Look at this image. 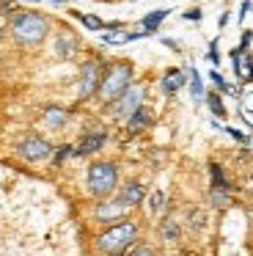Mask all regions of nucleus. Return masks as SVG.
I'll return each instance as SVG.
<instances>
[{
	"instance_id": "1",
	"label": "nucleus",
	"mask_w": 253,
	"mask_h": 256,
	"mask_svg": "<svg viewBox=\"0 0 253 256\" xmlns=\"http://www.w3.org/2000/svg\"><path fill=\"white\" fill-rule=\"evenodd\" d=\"M138 237H140V223L126 215L116 223H108L94 237V250L102 256H126L130 248L138 242Z\"/></svg>"
},
{
	"instance_id": "2",
	"label": "nucleus",
	"mask_w": 253,
	"mask_h": 256,
	"mask_svg": "<svg viewBox=\"0 0 253 256\" xmlns=\"http://www.w3.org/2000/svg\"><path fill=\"white\" fill-rule=\"evenodd\" d=\"M8 30H11V39L20 47L33 50V47L44 44V39L52 30V22H50L47 14L33 12V8H22V12H14L8 17Z\"/></svg>"
},
{
	"instance_id": "3",
	"label": "nucleus",
	"mask_w": 253,
	"mask_h": 256,
	"mask_svg": "<svg viewBox=\"0 0 253 256\" xmlns=\"http://www.w3.org/2000/svg\"><path fill=\"white\" fill-rule=\"evenodd\" d=\"M121 174H118V162L113 160H94L88 162L86 171V193L91 198H108L118 190Z\"/></svg>"
},
{
	"instance_id": "4",
	"label": "nucleus",
	"mask_w": 253,
	"mask_h": 256,
	"mask_svg": "<svg viewBox=\"0 0 253 256\" xmlns=\"http://www.w3.org/2000/svg\"><path fill=\"white\" fill-rule=\"evenodd\" d=\"M135 83V66L130 61H113L104 66V74H102V83H99V91H96V102L99 105H110L116 96L121 94L124 88Z\"/></svg>"
},
{
	"instance_id": "5",
	"label": "nucleus",
	"mask_w": 253,
	"mask_h": 256,
	"mask_svg": "<svg viewBox=\"0 0 253 256\" xmlns=\"http://www.w3.org/2000/svg\"><path fill=\"white\" fill-rule=\"evenodd\" d=\"M140 105H146V86L132 83L130 88H124L110 105H104V108H108V116L113 118V122H126Z\"/></svg>"
},
{
	"instance_id": "6",
	"label": "nucleus",
	"mask_w": 253,
	"mask_h": 256,
	"mask_svg": "<svg viewBox=\"0 0 253 256\" xmlns=\"http://www.w3.org/2000/svg\"><path fill=\"white\" fill-rule=\"evenodd\" d=\"M108 64L102 61H86L80 66V78H77V100L88 102V100H96V91L99 83H102V74Z\"/></svg>"
},
{
	"instance_id": "7",
	"label": "nucleus",
	"mask_w": 253,
	"mask_h": 256,
	"mask_svg": "<svg viewBox=\"0 0 253 256\" xmlns=\"http://www.w3.org/2000/svg\"><path fill=\"white\" fill-rule=\"evenodd\" d=\"M52 149L55 146L50 144L44 135H25V138L16 144V154H20V160L30 162V166L50 160V157H52Z\"/></svg>"
},
{
	"instance_id": "8",
	"label": "nucleus",
	"mask_w": 253,
	"mask_h": 256,
	"mask_svg": "<svg viewBox=\"0 0 253 256\" xmlns=\"http://www.w3.org/2000/svg\"><path fill=\"white\" fill-rule=\"evenodd\" d=\"M130 215V206L121 204L116 196H108V198H96V204H94L91 210V218L96 223H102V226H108V223H116L121 220V218Z\"/></svg>"
},
{
	"instance_id": "9",
	"label": "nucleus",
	"mask_w": 253,
	"mask_h": 256,
	"mask_svg": "<svg viewBox=\"0 0 253 256\" xmlns=\"http://www.w3.org/2000/svg\"><path fill=\"white\" fill-rule=\"evenodd\" d=\"M77 52H80V39L72 30H58L52 36V56L58 61H72L77 58Z\"/></svg>"
},
{
	"instance_id": "10",
	"label": "nucleus",
	"mask_w": 253,
	"mask_h": 256,
	"mask_svg": "<svg viewBox=\"0 0 253 256\" xmlns=\"http://www.w3.org/2000/svg\"><path fill=\"white\" fill-rule=\"evenodd\" d=\"M146 196H148V190H146V184H143L140 179H130V182L118 184V190H116V198H118L121 204H126L130 210H135V206H143Z\"/></svg>"
},
{
	"instance_id": "11",
	"label": "nucleus",
	"mask_w": 253,
	"mask_h": 256,
	"mask_svg": "<svg viewBox=\"0 0 253 256\" xmlns=\"http://www.w3.org/2000/svg\"><path fill=\"white\" fill-rule=\"evenodd\" d=\"M104 144H108V132H104V130L86 132L74 144V157H77V160H80V157H91V154H96V152H102Z\"/></svg>"
},
{
	"instance_id": "12",
	"label": "nucleus",
	"mask_w": 253,
	"mask_h": 256,
	"mask_svg": "<svg viewBox=\"0 0 253 256\" xmlns=\"http://www.w3.org/2000/svg\"><path fill=\"white\" fill-rule=\"evenodd\" d=\"M187 86V69H165L162 78H160V91L165 96H176L182 88Z\"/></svg>"
},
{
	"instance_id": "13",
	"label": "nucleus",
	"mask_w": 253,
	"mask_h": 256,
	"mask_svg": "<svg viewBox=\"0 0 253 256\" xmlns=\"http://www.w3.org/2000/svg\"><path fill=\"white\" fill-rule=\"evenodd\" d=\"M152 124H154V110H152V108H146V105H140L124 122V130H126V135H140V132H146Z\"/></svg>"
},
{
	"instance_id": "14",
	"label": "nucleus",
	"mask_w": 253,
	"mask_h": 256,
	"mask_svg": "<svg viewBox=\"0 0 253 256\" xmlns=\"http://www.w3.org/2000/svg\"><path fill=\"white\" fill-rule=\"evenodd\" d=\"M69 122H72V113L66 110V108H60V105H50V108H44V110H42V124L47 130H52V132L64 130Z\"/></svg>"
},
{
	"instance_id": "15",
	"label": "nucleus",
	"mask_w": 253,
	"mask_h": 256,
	"mask_svg": "<svg viewBox=\"0 0 253 256\" xmlns=\"http://www.w3.org/2000/svg\"><path fill=\"white\" fill-rule=\"evenodd\" d=\"M157 232H160V237H162L165 242H179V237H182V223L176 220V218L165 215L162 220H160Z\"/></svg>"
},
{
	"instance_id": "16",
	"label": "nucleus",
	"mask_w": 253,
	"mask_h": 256,
	"mask_svg": "<svg viewBox=\"0 0 253 256\" xmlns=\"http://www.w3.org/2000/svg\"><path fill=\"white\" fill-rule=\"evenodd\" d=\"M187 88H190V96L192 102H201L206 96V88H204V80H201V72L196 66H187Z\"/></svg>"
},
{
	"instance_id": "17",
	"label": "nucleus",
	"mask_w": 253,
	"mask_h": 256,
	"mask_svg": "<svg viewBox=\"0 0 253 256\" xmlns=\"http://www.w3.org/2000/svg\"><path fill=\"white\" fill-rule=\"evenodd\" d=\"M168 14H170V8H157V12H148L146 17L140 20V28L146 30L148 36H152V34H157V28L165 22V20H168Z\"/></svg>"
},
{
	"instance_id": "18",
	"label": "nucleus",
	"mask_w": 253,
	"mask_h": 256,
	"mask_svg": "<svg viewBox=\"0 0 253 256\" xmlns=\"http://www.w3.org/2000/svg\"><path fill=\"white\" fill-rule=\"evenodd\" d=\"M206 74H209V80L214 83V88H218L220 94H228V96H236V100H240V88H236V86H231L228 80H226L223 74H220V69H218V66H212Z\"/></svg>"
},
{
	"instance_id": "19",
	"label": "nucleus",
	"mask_w": 253,
	"mask_h": 256,
	"mask_svg": "<svg viewBox=\"0 0 253 256\" xmlns=\"http://www.w3.org/2000/svg\"><path fill=\"white\" fill-rule=\"evenodd\" d=\"M146 212H148V218H160L165 212V193L162 190H152V193L146 196Z\"/></svg>"
},
{
	"instance_id": "20",
	"label": "nucleus",
	"mask_w": 253,
	"mask_h": 256,
	"mask_svg": "<svg viewBox=\"0 0 253 256\" xmlns=\"http://www.w3.org/2000/svg\"><path fill=\"white\" fill-rule=\"evenodd\" d=\"M206 108H209V113H212L214 118H228V110H226V105H223V96H220V91H206Z\"/></svg>"
},
{
	"instance_id": "21",
	"label": "nucleus",
	"mask_w": 253,
	"mask_h": 256,
	"mask_svg": "<svg viewBox=\"0 0 253 256\" xmlns=\"http://www.w3.org/2000/svg\"><path fill=\"white\" fill-rule=\"evenodd\" d=\"M72 17H74V20H80V25H82V28L96 30V34H102V30H104V25H108L102 17H96V14H80V12H72Z\"/></svg>"
},
{
	"instance_id": "22",
	"label": "nucleus",
	"mask_w": 253,
	"mask_h": 256,
	"mask_svg": "<svg viewBox=\"0 0 253 256\" xmlns=\"http://www.w3.org/2000/svg\"><path fill=\"white\" fill-rule=\"evenodd\" d=\"M72 157H74V146H72V144H64V146H58V149H52V157H50V160H52L55 168H60V166H66Z\"/></svg>"
},
{
	"instance_id": "23",
	"label": "nucleus",
	"mask_w": 253,
	"mask_h": 256,
	"mask_svg": "<svg viewBox=\"0 0 253 256\" xmlns=\"http://www.w3.org/2000/svg\"><path fill=\"white\" fill-rule=\"evenodd\" d=\"M209 176H212V184H209V188H223V190H231L228 176L223 174V168H220L218 162H209Z\"/></svg>"
},
{
	"instance_id": "24",
	"label": "nucleus",
	"mask_w": 253,
	"mask_h": 256,
	"mask_svg": "<svg viewBox=\"0 0 253 256\" xmlns=\"http://www.w3.org/2000/svg\"><path fill=\"white\" fill-rule=\"evenodd\" d=\"M231 190H223V188H209V201H212L214 210H226L231 204Z\"/></svg>"
},
{
	"instance_id": "25",
	"label": "nucleus",
	"mask_w": 253,
	"mask_h": 256,
	"mask_svg": "<svg viewBox=\"0 0 253 256\" xmlns=\"http://www.w3.org/2000/svg\"><path fill=\"white\" fill-rule=\"evenodd\" d=\"M223 132L228 135V138H234L236 144H242V146H250V135H245L242 130H236V127H223Z\"/></svg>"
},
{
	"instance_id": "26",
	"label": "nucleus",
	"mask_w": 253,
	"mask_h": 256,
	"mask_svg": "<svg viewBox=\"0 0 253 256\" xmlns=\"http://www.w3.org/2000/svg\"><path fill=\"white\" fill-rule=\"evenodd\" d=\"M126 256H157V254H154L152 245H146V242H135V245L130 248V254H126Z\"/></svg>"
},
{
	"instance_id": "27",
	"label": "nucleus",
	"mask_w": 253,
	"mask_h": 256,
	"mask_svg": "<svg viewBox=\"0 0 253 256\" xmlns=\"http://www.w3.org/2000/svg\"><path fill=\"white\" fill-rule=\"evenodd\" d=\"M206 61L212 64V66H218V64H220V52H218V39H212V42H209V47H206Z\"/></svg>"
},
{
	"instance_id": "28",
	"label": "nucleus",
	"mask_w": 253,
	"mask_h": 256,
	"mask_svg": "<svg viewBox=\"0 0 253 256\" xmlns=\"http://www.w3.org/2000/svg\"><path fill=\"white\" fill-rule=\"evenodd\" d=\"M250 12H253V0H242V3H240V12H236V20H240V25L245 22V17H248Z\"/></svg>"
},
{
	"instance_id": "29",
	"label": "nucleus",
	"mask_w": 253,
	"mask_h": 256,
	"mask_svg": "<svg viewBox=\"0 0 253 256\" xmlns=\"http://www.w3.org/2000/svg\"><path fill=\"white\" fill-rule=\"evenodd\" d=\"M204 223H206L204 212H196V210H192V212H190V228H196V232H198V228H204Z\"/></svg>"
},
{
	"instance_id": "30",
	"label": "nucleus",
	"mask_w": 253,
	"mask_h": 256,
	"mask_svg": "<svg viewBox=\"0 0 253 256\" xmlns=\"http://www.w3.org/2000/svg\"><path fill=\"white\" fill-rule=\"evenodd\" d=\"M250 44H253V30H242V42H240V47H245V50H248Z\"/></svg>"
},
{
	"instance_id": "31",
	"label": "nucleus",
	"mask_w": 253,
	"mask_h": 256,
	"mask_svg": "<svg viewBox=\"0 0 253 256\" xmlns=\"http://www.w3.org/2000/svg\"><path fill=\"white\" fill-rule=\"evenodd\" d=\"M184 20H192V22H198V20H201V8H190V12H184Z\"/></svg>"
},
{
	"instance_id": "32",
	"label": "nucleus",
	"mask_w": 253,
	"mask_h": 256,
	"mask_svg": "<svg viewBox=\"0 0 253 256\" xmlns=\"http://www.w3.org/2000/svg\"><path fill=\"white\" fill-rule=\"evenodd\" d=\"M121 28H124V22H121V20H113V22L104 25V30H110V34H116V30H121Z\"/></svg>"
},
{
	"instance_id": "33",
	"label": "nucleus",
	"mask_w": 253,
	"mask_h": 256,
	"mask_svg": "<svg viewBox=\"0 0 253 256\" xmlns=\"http://www.w3.org/2000/svg\"><path fill=\"white\" fill-rule=\"evenodd\" d=\"M162 44H165V47H170L174 52H182V50H179V42H176V39H162Z\"/></svg>"
},
{
	"instance_id": "34",
	"label": "nucleus",
	"mask_w": 253,
	"mask_h": 256,
	"mask_svg": "<svg viewBox=\"0 0 253 256\" xmlns=\"http://www.w3.org/2000/svg\"><path fill=\"white\" fill-rule=\"evenodd\" d=\"M226 25H228V12H223V14H220V20H218V28L220 30H223Z\"/></svg>"
},
{
	"instance_id": "35",
	"label": "nucleus",
	"mask_w": 253,
	"mask_h": 256,
	"mask_svg": "<svg viewBox=\"0 0 253 256\" xmlns=\"http://www.w3.org/2000/svg\"><path fill=\"white\" fill-rule=\"evenodd\" d=\"M20 3H58L60 6V3H66V0H20Z\"/></svg>"
},
{
	"instance_id": "36",
	"label": "nucleus",
	"mask_w": 253,
	"mask_h": 256,
	"mask_svg": "<svg viewBox=\"0 0 253 256\" xmlns=\"http://www.w3.org/2000/svg\"><path fill=\"white\" fill-rule=\"evenodd\" d=\"M250 215H253V206H250Z\"/></svg>"
},
{
	"instance_id": "37",
	"label": "nucleus",
	"mask_w": 253,
	"mask_h": 256,
	"mask_svg": "<svg viewBox=\"0 0 253 256\" xmlns=\"http://www.w3.org/2000/svg\"><path fill=\"white\" fill-rule=\"evenodd\" d=\"M250 130H253V127H250Z\"/></svg>"
}]
</instances>
